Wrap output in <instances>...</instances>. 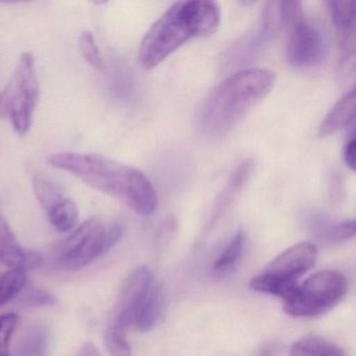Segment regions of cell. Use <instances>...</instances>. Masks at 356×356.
<instances>
[{
    "instance_id": "cell-4",
    "label": "cell",
    "mask_w": 356,
    "mask_h": 356,
    "mask_svg": "<svg viewBox=\"0 0 356 356\" xmlns=\"http://www.w3.org/2000/svg\"><path fill=\"white\" fill-rule=\"evenodd\" d=\"M40 97V83L33 54H22L7 86L0 92V118L9 120L20 136L28 134Z\"/></svg>"
},
{
    "instance_id": "cell-24",
    "label": "cell",
    "mask_w": 356,
    "mask_h": 356,
    "mask_svg": "<svg viewBox=\"0 0 356 356\" xmlns=\"http://www.w3.org/2000/svg\"><path fill=\"white\" fill-rule=\"evenodd\" d=\"M19 316L14 312L0 316V356H11L10 343L15 332Z\"/></svg>"
},
{
    "instance_id": "cell-27",
    "label": "cell",
    "mask_w": 356,
    "mask_h": 356,
    "mask_svg": "<svg viewBox=\"0 0 356 356\" xmlns=\"http://www.w3.org/2000/svg\"><path fill=\"white\" fill-rule=\"evenodd\" d=\"M76 356H101V354H99V351L95 347V345H93L90 341H87L81 347Z\"/></svg>"
},
{
    "instance_id": "cell-9",
    "label": "cell",
    "mask_w": 356,
    "mask_h": 356,
    "mask_svg": "<svg viewBox=\"0 0 356 356\" xmlns=\"http://www.w3.org/2000/svg\"><path fill=\"white\" fill-rule=\"evenodd\" d=\"M316 258L318 249L316 245L303 241L279 254L264 270L281 278L298 281L302 275L314 268Z\"/></svg>"
},
{
    "instance_id": "cell-23",
    "label": "cell",
    "mask_w": 356,
    "mask_h": 356,
    "mask_svg": "<svg viewBox=\"0 0 356 356\" xmlns=\"http://www.w3.org/2000/svg\"><path fill=\"white\" fill-rule=\"evenodd\" d=\"M19 296L20 303L26 307L53 306L57 303L55 296L39 287H26Z\"/></svg>"
},
{
    "instance_id": "cell-7",
    "label": "cell",
    "mask_w": 356,
    "mask_h": 356,
    "mask_svg": "<svg viewBox=\"0 0 356 356\" xmlns=\"http://www.w3.org/2000/svg\"><path fill=\"white\" fill-rule=\"evenodd\" d=\"M282 26L286 28V58L296 67H312L323 61L326 42L318 26L308 22L301 3H280Z\"/></svg>"
},
{
    "instance_id": "cell-16",
    "label": "cell",
    "mask_w": 356,
    "mask_h": 356,
    "mask_svg": "<svg viewBox=\"0 0 356 356\" xmlns=\"http://www.w3.org/2000/svg\"><path fill=\"white\" fill-rule=\"evenodd\" d=\"M245 239L247 237H245V231H237L236 234L233 236L230 243L226 245L214 261L213 272L216 275L224 276L236 268L245 252Z\"/></svg>"
},
{
    "instance_id": "cell-2",
    "label": "cell",
    "mask_w": 356,
    "mask_h": 356,
    "mask_svg": "<svg viewBox=\"0 0 356 356\" xmlns=\"http://www.w3.org/2000/svg\"><path fill=\"white\" fill-rule=\"evenodd\" d=\"M220 24L218 3L208 0L175 3L143 37L139 61L153 70L193 37L216 34Z\"/></svg>"
},
{
    "instance_id": "cell-10",
    "label": "cell",
    "mask_w": 356,
    "mask_h": 356,
    "mask_svg": "<svg viewBox=\"0 0 356 356\" xmlns=\"http://www.w3.org/2000/svg\"><path fill=\"white\" fill-rule=\"evenodd\" d=\"M0 262L11 270H31L42 266L39 254L24 249L16 239L7 218L0 211Z\"/></svg>"
},
{
    "instance_id": "cell-20",
    "label": "cell",
    "mask_w": 356,
    "mask_h": 356,
    "mask_svg": "<svg viewBox=\"0 0 356 356\" xmlns=\"http://www.w3.org/2000/svg\"><path fill=\"white\" fill-rule=\"evenodd\" d=\"M33 185H34L35 195L45 211H49L57 202L64 197L59 187L47 177H35Z\"/></svg>"
},
{
    "instance_id": "cell-26",
    "label": "cell",
    "mask_w": 356,
    "mask_h": 356,
    "mask_svg": "<svg viewBox=\"0 0 356 356\" xmlns=\"http://www.w3.org/2000/svg\"><path fill=\"white\" fill-rule=\"evenodd\" d=\"M355 137L352 133L351 137L348 139L343 151V161H345L346 165L352 170H355Z\"/></svg>"
},
{
    "instance_id": "cell-5",
    "label": "cell",
    "mask_w": 356,
    "mask_h": 356,
    "mask_svg": "<svg viewBox=\"0 0 356 356\" xmlns=\"http://www.w3.org/2000/svg\"><path fill=\"white\" fill-rule=\"evenodd\" d=\"M122 236L120 225L89 218L59 243L56 250L57 266L70 272L82 270L115 247Z\"/></svg>"
},
{
    "instance_id": "cell-11",
    "label": "cell",
    "mask_w": 356,
    "mask_h": 356,
    "mask_svg": "<svg viewBox=\"0 0 356 356\" xmlns=\"http://www.w3.org/2000/svg\"><path fill=\"white\" fill-rule=\"evenodd\" d=\"M355 118V90L343 95L322 122L318 131L321 137L330 136L337 131L353 124Z\"/></svg>"
},
{
    "instance_id": "cell-14",
    "label": "cell",
    "mask_w": 356,
    "mask_h": 356,
    "mask_svg": "<svg viewBox=\"0 0 356 356\" xmlns=\"http://www.w3.org/2000/svg\"><path fill=\"white\" fill-rule=\"evenodd\" d=\"M298 285H299L298 281L281 278L277 275L270 274L264 270L257 276L253 277L250 281V287L254 291L282 298L284 301L295 293Z\"/></svg>"
},
{
    "instance_id": "cell-18",
    "label": "cell",
    "mask_w": 356,
    "mask_h": 356,
    "mask_svg": "<svg viewBox=\"0 0 356 356\" xmlns=\"http://www.w3.org/2000/svg\"><path fill=\"white\" fill-rule=\"evenodd\" d=\"M329 14L337 30L350 38L355 26V3L353 1H327Z\"/></svg>"
},
{
    "instance_id": "cell-17",
    "label": "cell",
    "mask_w": 356,
    "mask_h": 356,
    "mask_svg": "<svg viewBox=\"0 0 356 356\" xmlns=\"http://www.w3.org/2000/svg\"><path fill=\"white\" fill-rule=\"evenodd\" d=\"M47 213L49 222L59 232H70L78 222V207L70 197H62Z\"/></svg>"
},
{
    "instance_id": "cell-8",
    "label": "cell",
    "mask_w": 356,
    "mask_h": 356,
    "mask_svg": "<svg viewBox=\"0 0 356 356\" xmlns=\"http://www.w3.org/2000/svg\"><path fill=\"white\" fill-rule=\"evenodd\" d=\"M153 284V274L147 266L136 268L122 286L109 328L126 333L133 326L135 312L139 303Z\"/></svg>"
},
{
    "instance_id": "cell-3",
    "label": "cell",
    "mask_w": 356,
    "mask_h": 356,
    "mask_svg": "<svg viewBox=\"0 0 356 356\" xmlns=\"http://www.w3.org/2000/svg\"><path fill=\"white\" fill-rule=\"evenodd\" d=\"M276 74L264 68L241 70L222 81L204 103L200 127L208 136L230 131L274 88Z\"/></svg>"
},
{
    "instance_id": "cell-21",
    "label": "cell",
    "mask_w": 356,
    "mask_h": 356,
    "mask_svg": "<svg viewBox=\"0 0 356 356\" xmlns=\"http://www.w3.org/2000/svg\"><path fill=\"white\" fill-rule=\"evenodd\" d=\"M79 49H80L81 55L89 65L99 70L105 68V63H104L101 51H99L95 35L92 33L86 31L81 34V36L79 37Z\"/></svg>"
},
{
    "instance_id": "cell-12",
    "label": "cell",
    "mask_w": 356,
    "mask_h": 356,
    "mask_svg": "<svg viewBox=\"0 0 356 356\" xmlns=\"http://www.w3.org/2000/svg\"><path fill=\"white\" fill-rule=\"evenodd\" d=\"M161 289L153 284L149 287L135 312L133 326L140 332L151 331L157 324L158 318L161 314Z\"/></svg>"
},
{
    "instance_id": "cell-13",
    "label": "cell",
    "mask_w": 356,
    "mask_h": 356,
    "mask_svg": "<svg viewBox=\"0 0 356 356\" xmlns=\"http://www.w3.org/2000/svg\"><path fill=\"white\" fill-rule=\"evenodd\" d=\"M49 330L43 324L30 325L18 341L16 356H47Z\"/></svg>"
},
{
    "instance_id": "cell-1",
    "label": "cell",
    "mask_w": 356,
    "mask_h": 356,
    "mask_svg": "<svg viewBox=\"0 0 356 356\" xmlns=\"http://www.w3.org/2000/svg\"><path fill=\"white\" fill-rule=\"evenodd\" d=\"M49 163L95 191L118 197L140 216H151L157 210V191L137 168L97 154H54Z\"/></svg>"
},
{
    "instance_id": "cell-19",
    "label": "cell",
    "mask_w": 356,
    "mask_h": 356,
    "mask_svg": "<svg viewBox=\"0 0 356 356\" xmlns=\"http://www.w3.org/2000/svg\"><path fill=\"white\" fill-rule=\"evenodd\" d=\"M28 283L26 270H10L0 277V307L24 291Z\"/></svg>"
},
{
    "instance_id": "cell-25",
    "label": "cell",
    "mask_w": 356,
    "mask_h": 356,
    "mask_svg": "<svg viewBox=\"0 0 356 356\" xmlns=\"http://www.w3.org/2000/svg\"><path fill=\"white\" fill-rule=\"evenodd\" d=\"M355 235V222L353 220L328 225L323 231V236L330 243H343L353 238Z\"/></svg>"
},
{
    "instance_id": "cell-6",
    "label": "cell",
    "mask_w": 356,
    "mask_h": 356,
    "mask_svg": "<svg viewBox=\"0 0 356 356\" xmlns=\"http://www.w3.org/2000/svg\"><path fill=\"white\" fill-rule=\"evenodd\" d=\"M347 291V279L341 273L321 270L298 285L295 293L285 300L283 310L297 318L320 316L337 305Z\"/></svg>"
},
{
    "instance_id": "cell-22",
    "label": "cell",
    "mask_w": 356,
    "mask_h": 356,
    "mask_svg": "<svg viewBox=\"0 0 356 356\" xmlns=\"http://www.w3.org/2000/svg\"><path fill=\"white\" fill-rule=\"evenodd\" d=\"M104 345L111 356H132V348L126 333L108 327L104 335Z\"/></svg>"
},
{
    "instance_id": "cell-15",
    "label": "cell",
    "mask_w": 356,
    "mask_h": 356,
    "mask_svg": "<svg viewBox=\"0 0 356 356\" xmlns=\"http://www.w3.org/2000/svg\"><path fill=\"white\" fill-rule=\"evenodd\" d=\"M289 356H346V354L332 341L316 335H308L293 343Z\"/></svg>"
}]
</instances>
